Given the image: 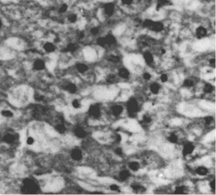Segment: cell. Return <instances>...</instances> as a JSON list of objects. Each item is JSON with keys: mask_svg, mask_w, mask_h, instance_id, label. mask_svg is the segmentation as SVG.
Segmentation results:
<instances>
[{"mask_svg": "<svg viewBox=\"0 0 216 195\" xmlns=\"http://www.w3.org/2000/svg\"><path fill=\"white\" fill-rule=\"evenodd\" d=\"M103 10L106 15H107L108 17H111L114 13L115 6L112 3H107L104 5Z\"/></svg>", "mask_w": 216, "mask_h": 195, "instance_id": "14", "label": "cell"}, {"mask_svg": "<svg viewBox=\"0 0 216 195\" xmlns=\"http://www.w3.org/2000/svg\"><path fill=\"white\" fill-rule=\"evenodd\" d=\"M196 173L200 176H205L209 174V169L205 166H199L196 169Z\"/></svg>", "mask_w": 216, "mask_h": 195, "instance_id": "23", "label": "cell"}, {"mask_svg": "<svg viewBox=\"0 0 216 195\" xmlns=\"http://www.w3.org/2000/svg\"><path fill=\"white\" fill-rule=\"evenodd\" d=\"M108 60L109 61L112 62V63L117 64V63H118V62H119L120 58H119V57L115 56V55H113V54H112V55L108 56Z\"/></svg>", "mask_w": 216, "mask_h": 195, "instance_id": "35", "label": "cell"}, {"mask_svg": "<svg viewBox=\"0 0 216 195\" xmlns=\"http://www.w3.org/2000/svg\"><path fill=\"white\" fill-rule=\"evenodd\" d=\"M118 75L123 79H127L130 77V72L129 70L125 67H122L119 69L118 71Z\"/></svg>", "mask_w": 216, "mask_h": 195, "instance_id": "18", "label": "cell"}, {"mask_svg": "<svg viewBox=\"0 0 216 195\" xmlns=\"http://www.w3.org/2000/svg\"><path fill=\"white\" fill-rule=\"evenodd\" d=\"M88 114L90 117L93 119H99L101 115V110L100 107L97 104H93L88 109Z\"/></svg>", "mask_w": 216, "mask_h": 195, "instance_id": "4", "label": "cell"}, {"mask_svg": "<svg viewBox=\"0 0 216 195\" xmlns=\"http://www.w3.org/2000/svg\"><path fill=\"white\" fill-rule=\"evenodd\" d=\"M115 153L118 156H122L123 155V150L120 147L116 148L114 150Z\"/></svg>", "mask_w": 216, "mask_h": 195, "instance_id": "42", "label": "cell"}, {"mask_svg": "<svg viewBox=\"0 0 216 195\" xmlns=\"http://www.w3.org/2000/svg\"><path fill=\"white\" fill-rule=\"evenodd\" d=\"M138 1H140V0H138Z\"/></svg>", "mask_w": 216, "mask_h": 195, "instance_id": "48", "label": "cell"}, {"mask_svg": "<svg viewBox=\"0 0 216 195\" xmlns=\"http://www.w3.org/2000/svg\"><path fill=\"white\" fill-rule=\"evenodd\" d=\"M150 91L154 95H158L161 91V85L158 83H153L150 85Z\"/></svg>", "mask_w": 216, "mask_h": 195, "instance_id": "19", "label": "cell"}, {"mask_svg": "<svg viewBox=\"0 0 216 195\" xmlns=\"http://www.w3.org/2000/svg\"><path fill=\"white\" fill-rule=\"evenodd\" d=\"M0 115H1L2 117L6 119H11L13 118L15 114L13 110H11V109L6 108L2 109V110L0 111Z\"/></svg>", "mask_w": 216, "mask_h": 195, "instance_id": "15", "label": "cell"}, {"mask_svg": "<svg viewBox=\"0 0 216 195\" xmlns=\"http://www.w3.org/2000/svg\"><path fill=\"white\" fill-rule=\"evenodd\" d=\"M77 49V45L75 43H69L66 46L65 50L67 52H74Z\"/></svg>", "mask_w": 216, "mask_h": 195, "instance_id": "33", "label": "cell"}, {"mask_svg": "<svg viewBox=\"0 0 216 195\" xmlns=\"http://www.w3.org/2000/svg\"><path fill=\"white\" fill-rule=\"evenodd\" d=\"M97 43L98 45L102 46V47H105V46H107V42H106L105 37H100L97 40Z\"/></svg>", "mask_w": 216, "mask_h": 195, "instance_id": "36", "label": "cell"}, {"mask_svg": "<svg viewBox=\"0 0 216 195\" xmlns=\"http://www.w3.org/2000/svg\"><path fill=\"white\" fill-rule=\"evenodd\" d=\"M214 122V119L210 116H208L204 119V123L206 126H210Z\"/></svg>", "mask_w": 216, "mask_h": 195, "instance_id": "38", "label": "cell"}, {"mask_svg": "<svg viewBox=\"0 0 216 195\" xmlns=\"http://www.w3.org/2000/svg\"><path fill=\"white\" fill-rule=\"evenodd\" d=\"M130 177L131 173L130 172L127 170H121L119 173V174H118V178H119V180L121 182L126 181Z\"/></svg>", "mask_w": 216, "mask_h": 195, "instance_id": "16", "label": "cell"}, {"mask_svg": "<svg viewBox=\"0 0 216 195\" xmlns=\"http://www.w3.org/2000/svg\"><path fill=\"white\" fill-rule=\"evenodd\" d=\"M195 35L198 40H202L207 36V30L203 26H199L195 30Z\"/></svg>", "mask_w": 216, "mask_h": 195, "instance_id": "12", "label": "cell"}, {"mask_svg": "<svg viewBox=\"0 0 216 195\" xmlns=\"http://www.w3.org/2000/svg\"><path fill=\"white\" fill-rule=\"evenodd\" d=\"M141 125L144 127H148L151 125L153 122V119L149 114L144 115L141 118Z\"/></svg>", "mask_w": 216, "mask_h": 195, "instance_id": "17", "label": "cell"}, {"mask_svg": "<svg viewBox=\"0 0 216 195\" xmlns=\"http://www.w3.org/2000/svg\"><path fill=\"white\" fill-rule=\"evenodd\" d=\"M76 69L77 71L81 74H84L87 72L89 70L88 66L84 63H78L76 64Z\"/></svg>", "mask_w": 216, "mask_h": 195, "instance_id": "20", "label": "cell"}, {"mask_svg": "<svg viewBox=\"0 0 216 195\" xmlns=\"http://www.w3.org/2000/svg\"><path fill=\"white\" fill-rule=\"evenodd\" d=\"M70 157L74 161L80 162L83 158V153L79 148H74L70 151Z\"/></svg>", "mask_w": 216, "mask_h": 195, "instance_id": "7", "label": "cell"}, {"mask_svg": "<svg viewBox=\"0 0 216 195\" xmlns=\"http://www.w3.org/2000/svg\"><path fill=\"white\" fill-rule=\"evenodd\" d=\"M26 144L27 146H32L35 145L36 143V138H35L33 136H29L26 139Z\"/></svg>", "mask_w": 216, "mask_h": 195, "instance_id": "34", "label": "cell"}, {"mask_svg": "<svg viewBox=\"0 0 216 195\" xmlns=\"http://www.w3.org/2000/svg\"><path fill=\"white\" fill-rule=\"evenodd\" d=\"M209 64L210 65V67L215 68V59L214 58H212V59H210L209 61Z\"/></svg>", "mask_w": 216, "mask_h": 195, "instance_id": "46", "label": "cell"}, {"mask_svg": "<svg viewBox=\"0 0 216 195\" xmlns=\"http://www.w3.org/2000/svg\"><path fill=\"white\" fill-rule=\"evenodd\" d=\"M164 28V25L162 22H159V21L153 20L149 29L155 32H161V31L163 30Z\"/></svg>", "mask_w": 216, "mask_h": 195, "instance_id": "11", "label": "cell"}, {"mask_svg": "<svg viewBox=\"0 0 216 195\" xmlns=\"http://www.w3.org/2000/svg\"><path fill=\"white\" fill-rule=\"evenodd\" d=\"M195 81L193 79H189V78L186 79L183 81V86L184 88H186V89L193 88L195 86Z\"/></svg>", "mask_w": 216, "mask_h": 195, "instance_id": "28", "label": "cell"}, {"mask_svg": "<svg viewBox=\"0 0 216 195\" xmlns=\"http://www.w3.org/2000/svg\"><path fill=\"white\" fill-rule=\"evenodd\" d=\"M99 32H100L99 28L96 27H93V28H91V30H90V34L93 35V36H96V35L99 34Z\"/></svg>", "mask_w": 216, "mask_h": 195, "instance_id": "39", "label": "cell"}, {"mask_svg": "<svg viewBox=\"0 0 216 195\" xmlns=\"http://www.w3.org/2000/svg\"><path fill=\"white\" fill-rule=\"evenodd\" d=\"M171 2L169 0H158L157 3L156 9L157 11H159L160 9L162 8L163 7L166 6H170Z\"/></svg>", "mask_w": 216, "mask_h": 195, "instance_id": "24", "label": "cell"}, {"mask_svg": "<svg viewBox=\"0 0 216 195\" xmlns=\"http://www.w3.org/2000/svg\"><path fill=\"white\" fill-rule=\"evenodd\" d=\"M46 67V62L41 59V58H37L32 64V69L34 71L36 72H41L45 71Z\"/></svg>", "mask_w": 216, "mask_h": 195, "instance_id": "5", "label": "cell"}, {"mask_svg": "<svg viewBox=\"0 0 216 195\" xmlns=\"http://www.w3.org/2000/svg\"><path fill=\"white\" fill-rule=\"evenodd\" d=\"M121 2L124 5H131L133 2V0H121Z\"/></svg>", "mask_w": 216, "mask_h": 195, "instance_id": "44", "label": "cell"}, {"mask_svg": "<svg viewBox=\"0 0 216 195\" xmlns=\"http://www.w3.org/2000/svg\"><path fill=\"white\" fill-rule=\"evenodd\" d=\"M57 47L53 42L46 41L42 45V49L46 53H52L56 51Z\"/></svg>", "mask_w": 216, "mask_h": 195, "instance_id": "9", "label": "cell"}, {"mask_svg": "<svg viewBox=\"0 0 216 195\" xmlns=\"http://www.w3.org/2000/svg\"><path fill=\"white\" fill-rule=\"evenodd\" d=\"M20 136L16 132L13 131H7L2 135V140L7 145H13L18 143Z\"/></svg>", "mask_w": 216, "mask_h": 195, "instance_id": "2", "label": "cell"}, {"mask_svg": "<svg viewBox=\"0 0 216 195\" xmlns=\"http://www.w3.org/2000/svg\"><path fill=\"white\" fill-rule=\"evenodd\" d=\"M209 186L211 189H212L213 191L215 190V179H214L212 181H211L209 183Z\"/></svg>", "mask_w": 216, "mask_h": 195, "instance_id": "45", "label": "cell"}, {"mask_svg": "<svg viewBox=\"0 0 216 195\" xmlns=\"http://www.w3.org/2000/svg\"><path fill=\"white\" fill-rule=\"evenodd\" d=\"M186 191V188L185 187L183 186H178L176 187L175 188V193H178V194H183Z\"/></svg>", "mask_w": 216, "mask_h": 195, "instance_id": "37", "label": "cell"}, {"mask_svg": "<svg viewBox=\"0 0 216 195\" xmlns=\"http://www.w3.org/2000/svg\"><path fill=\"white\" fill-rule=\"evenodd\" d=\"M71 105L73 108L77 110V109H79L82 107V102L79 99L75 98L72 100Z\"/></svg>", "mask_w": 216, "mask_h": 195, "instance_id": "31", "label": "cell"}, {"mask_svg": "<svg viewBox=\"0 0 216 195\" xmlns=\"http://www.w3.org/2000/svg\"><path fill=\"white\" fill-rule=\"evenodd\" d=\"M167 140L171 143L176 144L178 142L179 138L178 135H177L174 132H171L167 136Z\"/></svg>", "mask_w": 216, "mask_h": 195, "instance_id": "29", "label": "cell"}, {"mask_svg": "<svg viewBox=\"0 0 216 195\" xmlns=\"http://www.w3.org/2000/svg\"><path fill=\"white\" fill-rule=\"evenodd\" d=\"M21 188L22 191L25 193H37L39 189L37 182L33 179L29 177L23 179Z\"/></svg>", "mask_w": 216, "mask_h": 195, "instance_id": "1", "label": "cell"}, {"mask_svg": "<svg viewBox=\"0 0 216 195\" xmlns=\"http://www.w3.org/2000/svg\"><path fill=\"white\" fill-rule=\"evenodd\" d=\"M203 91L206 94H212L215 91V87L212 84L207 83L203 85Z\"/></svg>", "mask_w": 216, "mask_h": 195, "instance_id": "25", "label": "cell"}, {"mask_svg": "<svg viewBox=\"0 0 216 195\" xmlns=\"http://www.w3.org/2000/svg\"><path fill=\"white\" fill-rule=\"evenodd\" d=\"M3 22H2V20H1V19H0V30H1V28H2V27H3Z\"/></svg>", "mask_w": 216, "mask_h": 195, "instance_id": "47", "label": "cell"}, {"mask_svg": "<svg viewBox=\"0 0 216 195\" xmlns=\"http://www.w3.org/2000/svg\"><path fill=\"white\" fill-rule=\"evenodd\" d=\"M160 79L162 83H166L169 80V77L166 73H162L160 77Z\"/></svg>", "mask_w": 216, "mask_h": 195, "instance_id": "40", "label": "cell"}, {"mask_svg": "<svg viewBox=\"0 0 216 195\" xmlns=\"http://www.w3.org/2000/svg\"><path fill=\"white\" fill-rule=\"evenodd\" d=\"M131 188L133 191L136 193H143L146 191V188L141 184H135L131 186Z\"/></svg>", "mask_w": 216, "mask_h": 195, "instance_id": "22", "label": "cell"}, {"mask_svg": "<svg viewBox=\"0 0 216 195\" xmlns=\"http://www.w3.org/2000/svg\"><path fill=\"white\" fill-rule=\"evenodd\" d=\"M67 19L68 22H70V24H75L78 20V16L76 13H72L68 15Z\"/></svg>", "mask_w": 216, "mask_h": 195, "instance_id": "30", "label": "cell"}, {"mask_svg": "<svg viewBox=\"0 0 216 195\" xmlns=\"http://www.w3.org/2000/svg\"><path fill=\"white\" fill-rule=\"evenodd\" d=\"M62 88L66 92L70 93V94H75L77 91V85L75 83H72V82H65L62 85Z\"/></svg>", "mask_w": 216, "mask_h": 195, "instance_id": "8", "label": "cell"}, {"mask_svg": "<svg viewBox=\"0 0 216 195\" xmlns=\"http://www.w3.org/2000/svg\"><path fill=\"white\" fill-rule=\"evenodd\" d=\"M74 133L77 138L80 139H83L87 136V132H86L84 129L81 126H77L74 128Z\"/></svg>", "mask_w": 216, "mask_h": 195, "instance_id": "13", "label": "cell"}, {"mask_svg": "<svg viewBox=\"0 0 216 195\" xmlns=\"http://www.w3.org/2000/svg\"><path fill=\"white\" fill-rule=\"evenodd\" d=\"M143 79L145 81H150L152 79V75L149 72H146L143 73Z\"/></svg>", "mask_w": 216, "mask_h": 195, "instance_id": "41", "label": "cell"}, {"mask_svg": "<svg viewBox=\"0 0 216 195\" xmlns=\"http://www.w3.org/2000/svg\"><path fill=\"white\" fill-rule=\"evenodd\" d=\"M128 167L130 170L133 172H137L140 169V163L138 162L132 161L129 163Z\"/></svg>", "mask_w": 216, "mask_h": 195, "instance_id": "26", "label": "cell"}, {"mask_svg": "<svg viewBox=\"0 0 216 195\" xmlns=\"http://www.w3.org/2000/svg\"><path fill=\"white\" fill-rule=\"evenodd\" d=\"M195 150V146L192 143H186L184 144L183 150H182V153L184 157H188L190 155H192L193 153V152Z\"/></svg>", "mask_w": 216, "mask_h": 195, "instance_id": "6", "label": "cell"}, {"mask_svg": "<svg viewBox=\"0 0 216 195\" xmlns=\"http://www.w3.org/2000/svg\"><path fill=\"white\" fill-rule=\"evenodd\" d=\"M110 189L112 191H119V189H120V188L119 186H117V184H112L110 185Z\"/></svg>", "mask_w": 216, "mask_h": 195, "instance_id": "43", "label": "cell"}, {"mask_svg": "<svg viewBox=\"0 0 216 195\" xmlns=\"http://www.w3.org/2000/svg\"><path fill=\"white\" fill-rule=\"evenodd\" d=\"M143 58H144V60L145 61V62H146V64L147 65H150L154 62V55H153L152 53L149 52H147L144 53Z\"/></svg>", "mask_w": 216, "mask_h": 195, "instance_id": "21", "label": "cell"}, {"mask_svg": "<svg viewBox=\"0 0 216 195\" xmlns=\"http://www.w3.org/2000/svg\"><path fill=\"white\" fill-rule=\"evenodd\" d=\"M106 42H107V45H113L116 43L117 40L115 37L112 34H107V36L105 37Z\"/></svg>", "mask_w": 216, "mask_h": 195, "instance_id": "27", "label": "cell"}, {"mask_svg": "<svg viewBox=\"0 0 216 195\" xmlns=\"http://www.w3.org/2000/svg\"><path fill=\"white\" fill-rule=\"evenodd\" d=\"M127 111L129 117H135L140 110V105L137 100L135 98H131L127 102Z\"/></svg>", "mask_w": 216, "mask_h": 195, "instance_id": "3", "label": "cell"}, {"mask_svg": "<svg viewBox=\"0 0 216 195\" xmlns=\"http://www.w3.org/2000/svg\"><path fill=\"white\" fill-rule=\"evenodd\" d=\"M68 8H69V6L67 5V4L63 3L58 8V10H57L58 13L60 14H65L67 11Z\"/></svg>", "mask_w": 216, "mask_h": 195, "instance_id": "32", "label": "cell"}, {"mask_svg": "<svg viewBox=\"0 0 216 195\" xmlns=\"http://www.w3.org/2000/svg\"><path fill=\"white\" fill-rule=\"evenodd\" d=\"M124 108L120 104H115L112 105L110 108L112 114L115 117H119L123 113Z\"/></svg>", "mask_w": 216, "mask_h": 195, "instance_id": "10", "label": "cell"}]
</instances>
